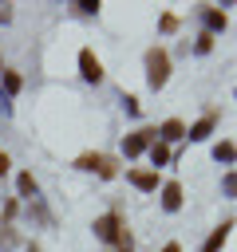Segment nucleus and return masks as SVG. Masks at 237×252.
<instances>
[{
    "label": "nucleus",
    "instance_id": "3",
    "mask_svg": "<svg viewBox=\"0 0 237 252\" xmlns=\"http://www.w3.org/2000/svg\"><path fill=\"white\" fill-rule=\"evenodd\" d=\"M95 236H99V240H118V236H122V232H118V217H115V213L99 217V220H95Z\"/></svg>",
    "mask_w": 237,
    "mask_h": 252
},
{
    "label": "nucleus",
    "instance_id": "4",
    "mask_svg": "<svg viewBox=\"0 0 237 252\" xmlns=\"http://www.w3.org/2000/svg\"><path fill=\"white\" fill-rule=\"evenodd\" d=\"M150 134H154V130H138V134H130V138H126V154H142V150L150 146Z\"/></svg>",
    "mask_w": 237,
    "mask_h": 252
},
{
    "label": "nucleus",
    "instance_id": "8",
    "mask_svg": "<svg viewBox=\"0 0 237 252\" xmlns=\"http://www.w3.org/2000/svg\"><path fill=\"white\" fill-rule=\"evenodd\" d=\"M213 158H217V161H233V158H237L233 142H217V146H213Z\"/></svg>",
    "mask_w": 237,
    "mask_h": 252
},
{
    "label": "nucleus",
    "instance_id": "13",
    "mask_svg": "<svg viewBox=\"0 0 237 252\" xmlns=\"http://www.w3.org/2000/svg\"><path fill=\"white\" fill-rule=\"evenodd\" d=\"M99 165H103L99 154H83V158H79V169H99Z\"/></svg>",
    "mask_w": 237,
    "mask_h": 252
},
{
    "label": "nucleus",
    "instance_id": "20",
    "mask_svg": "<svg viewBox=\"0 0 237 252\" xmlns=\"http://www.w3.org/2000/svg\"><path fill=\"white\" fill-rule=\"evenodd\" d=\"M162 252H182V248H178V244H166V248H162Z\"/></svg>",
    "mask_w": 237,
    "mask_h": 252
},
{
    "label": "nucleus",
    "instance_id": "15",
    "mask_svg": "<svg viewBox=\"0 0 237 252\" xmlns=\"http://www.w3.org/2000/svg\"><path fill=\"white\" fill-rule=\"evenodd\" d=\"M99 173H103V177H115V161H111V158H103V165H99Z\"/></svg>",
    "mask_w": 237,
    "mask_h": 252
},
{
    "label": "nucleus",
    "instance_id": "5",
    "mask_svg": "<svg viewBox=\"0 0 237 252\" xmlns=\"http://www.w3.org/2000/svg\"><path fill=\"white\" fill-rule=\"evenodd\" d=\"M162 205H166L170 213H174V209L182 205V185H178V181H170V185L162 189Z\"/></svg>",
    "mask_w": 237,
    "mask_h": 252
},
{
    "label": "nucleus",
    "instance_id": "7",
    "mask_svg": "<svg viewBox=\"0 0 237 252\" xmlns=\"http://www.w3.org/2000/svg\"><path fill=\"white\" fill-rule=\"evenodd\" d=\"M182 134H186V126H182L178 118H170V122H162V138H170V142H174V138H182Z\"/></svg>",
    "mask_w": 237,
    "mask_h": 252
},
{
    "label": "nucleus",
    "instance_id": "11",
    "mask_svg": "<svg viewBox=\"0 0 237 252\" xmlns=\"http://www.w3.org/2000/svg\"><path fill=\"white\" fill-rule=\"evenodd\" d=\"M150 158H154V165H166V161H170V150H166L162 142H154V146H150Z\"/></svg>",
    "mask_w": 237,
    "mask_h": 252
},
{
    "label": "nucleus",
    "instance_id": "18",
    "mask_svg": "<svg viewBox=\"0 0 237 252\" xmlns=\"http://www.w3.org/2000/svg\"><path fill=\"white\" fill-rule=\"evenodd\" d=\"M8 20H12V8H8V4H0V24H8Z\"/></svg>",
    "mask_w": 237,
    "mask_h": 252
},
{
    "label": "nucleus",
    "instance_id": "9",
    "mask_svg": "<svg viewBox=\"0 0 237 252\" xmlns=\"http://www.w3.org/2000/svg\"><path fill=\"white\" fill-rule=\"evenodd\" d=\"M130 181L138 189H158V173H130Z\"/></svg>",
    "mask_w": 237,
    "mask_h": 252
},
{
    "label": "nucleus",
    "instance_id": "17",
    "mask_svg": "<svg viewBox=\"0 0 237 252\" xmlns=\"http://www.w3.org/2000/svg\"><path fill=\"white\" fill-rule=\"evenodd\" d=\"M209 47H213V35H209V32H205V35H201V39H198V51H209Z\"/></svg>",
    "mask_w": 237,
    "mask_h": 252
},
{
    "label": "nucleus",
    "instance_id": "1",
    "mask_svg": "<svg viewBox=\"0 0 237 252\" xmlns=\"http://www.w3.org/2000/svg\"><path fill=\"white\" fill-rule=\"evenodd\" d=\"M166 79H170V55L162 47H150L146 51V83L158 91V87H166Z\"/></svg>",
    "mask_w": 237,
    "mask_h": 252
},
{
    "label": "nucleus",
    "instance_id": "2",
    "mask_svg": "<svg viewBox=\"0 0 237 252\" xmlns=\"http://www.w3.org/2000/svg\"><path fill=\"white\" fill-rule=\"evenodd\" d=\"M79 71H83L87 83H99L103 79V63L95 59V51H79Z\"/></svg>",
    "mask_w": 237,
    "mask_h": 252
},
{
    "label": "nucleus",
    "instance_id": "12",
    "mask_svg": "<svg viewBox=\"0 0 237 252\" xmlns=\"http://www.w3.org/2000/svg\"><path fill=\"white\" fill-rule=\"evenodd\" d=\"M205 24H209V28H225V12H217V8H205Z\"/></svg>",
    "mask_w": 237,
    "mask_h": 252
},
{
    "label": "nucleus",
    "instance_id": "19",
    "mask_svg": "<svg viewBox=\"0 0 237 252\" xmlns=\"http://www.w3.org/2000/svg\"><path fill=\"white\" fill-rule=\"evenodd\" d=\"M0 173H8V158L4 154H0Z\"/></svg>",
    "mask_w": 237,
    "mask_h": 252
},
{
    "label": "nucleus",
    "instance_id": "16",
    "mask_svg": "<svg viewBox=\"0 0 237 252\" xmlns=\"http://www.w3.org/2000/svg\"><path fill=\"white\" fill-rule=\"evenodd\" d=\"M225 193H229V197H237V173H229V177H225Z\"/></svg>",
    "mask_w": 237,
    "mask_h": 252
},
{
    "label": "nucleus",
    "instance_id": "14",
    "mask_svg": "<svg viewBox=\"0 0 237 252\" xmlns=\"http://www.w3.org/2000/svg\"><path fill=\"white\" fill-rule=\"evenodd\" d=\"M20 193H36V181H32V173H20Z\"/></svg>",
    "mask_w": 237,
    "mask_h": 252
},
{
    "label": "nucleus",
    "instance_id": "10",
    "mask_svg": "<svg viewBox=\"0 0 237 252\" xmlns=\"http://www.w3.org/2000/svg\"><path fill=\"white\" fill-rule=\"evenodd\" d=\"M225 236H229V224H221V228H217V232H213V236L205 240V252H217V248L225 244Z\"/></svg>",
    "mask_w": 237,
    "mask_h": 252
},
{
    "label": "nucleus",
    "instance_id": "6",
    "mask_svg": "<svg viewBox=\"0 0 237 252\" xmlns=\"http://www.w3.org/2000/svg\"><path fill=\"white\" fill-rule=\"evenodd\" d=\"M209 130H213V114H205V118L190 130V138H194V142H201V138H209Z\"/></svg>",
    "mask_w": 237,
    "mask_h": 252
}]
</instances>
